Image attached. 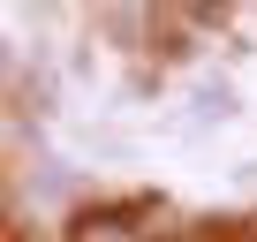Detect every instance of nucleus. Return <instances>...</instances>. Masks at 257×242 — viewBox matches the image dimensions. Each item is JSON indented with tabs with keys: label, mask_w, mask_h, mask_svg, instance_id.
I'll list each match as a JSON object with an SVG mask.
<instances>
[{
	"label": "nucleus",
	"mask_w": 257,
	"mask_h": 242,
	"mask_svg": "<svg viewBox=\"0 0 257 242\" xmlns=\"http://www.w3.org/2000/svg\"><path fill=\"white\" fill-rule=\"evenodd\" d=\"M234 113H242V91H234V83L204 76V83L189 91V129H204V121H234Z\"/></svg>",
	"instance_id": "obj_1"
},
{
	"label": "nucleus",
	"mask_w": 257,
	"mask_h": 242,
	"mask_svg": "<svg viewBox=\"0 0 257 242\" xmlns=\"http://www.w3.org/2000/svg\"><path fill=\"white\" fill-rule=\"evenodd\" d=\"M76 242H137V234H128V227H121V219H91V227H83V234H76Z\"/></svg>",
	"instance_id": "obj_2"
}]
</instances>
